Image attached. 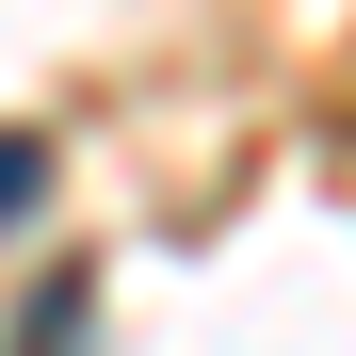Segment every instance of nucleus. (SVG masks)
Returning a JSON list of instances; mask_svg holds the SVG:
<instances>
[{
  "instance_id": "nucleus-1",
  "label": "nucleus",
  "mask_w": 356,
  "mask_h": 356,
  "mask_svg": "<svg viewBox=\"0 0 356 356\" xmlns=\"http://www.w3.org/2000/svg\"><path fill=\"white\" fill-rule=\"evenodd\" d=\"M17 356H97V275H49L17 308Z\"/></svg>"
},
{
  "instance_id": "nucleus-2",
  "label": "nucleus",
  "mask_w": 356,
  "mask_h": 356,
  "mask_svg": "<svg viewBox=\"0 0 356 356\" xmlns=\"http://www.w3.org/2000/svg\"><path fill=\"white\" fill-rule=\"evenodd\" d=\"M33 211H49V146H33V130H0V227H33Z\"/></svg>"
}]
</instances>
